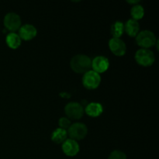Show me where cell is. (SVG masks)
Returning <instances> with one entry per match:
<instances>
[{
  "label": "cell",
  "instance_id": "6da1fadb",
  "mask_svg": "<svg viewBox=\"0 0 159 159\" xmlns=\"http://www.w3.org/2000/svg\"><path fill=\"white\" fill-rule=\"evenodd\" d=\"M70 66L75 72L85 74L92 68V60L85 54H76L71 59Z\"/></svg>",
  "mask_w": 159,
  "mask_h": 159
},
{
  "label": "cell",
  "instance_id": "7a4b0ae2",
  "mask_svg": "<svg viewBox=\"0 0 159 159\" xmlns=\"http://www.w3.org/2000/svg\"><path fill=\"white\" fill-rule=\"evenodd\" d=\"M157 41L158 40L156 39L155 34L152 31L148 30L141 31L136 36V42L138 45L145 49L154 46Z\"/></svg>",
  "mask_w": 159,
  "mask_h": 159
},
{
  "label": "cell",
  "instance_id": "3957f363",
  "mask_svg": "<svg viewBox=\"0 0 159 159\" xmlns=\"http://www.w3.org/2000/svg\"><path fill=\"white\" fill-rule=\"evenodd\" d=\"M135 60L141 66H151L155 61V54L151 50L141 48L135 54Z\"/></svg>",
  "mask_w": 159,
  "mask_h": 159
},
{
  "label": "cell",
  "instance_id": "277c9868",
  "mask_svg": "<svg viewBox=\"0 0 159 159\" xmlns=\"http://www.w3.org/2000/svg\"><path fill=\"white\" fill-rule=\"evenodd\" d=\"M68 134L71 138V139L75 141H80L86 137L88 133V128L85 124L82 123H75L71 124L68 128Z\"/></svg>",
  "mask_w": 159,
  "mask_h": 159
},
{
  "label": "cell",
  "instance_id": "5b68a950",
  "mask_svg": "<svg viewBox=\"0 0 159 159\" xmlns=\"http://www.w3.org/2000/svg\"><path fill=\"white\" fill-rule=\"evenodd\" d=\"M101 82V77L99 73L93 70L85 72L82 77V84L88 89H95L98 88Z\"/></svg>",
  "mask_w": 159,
  "mask_h": 159
},
{
  "label": "cell",
  "instance_id": "8992f818",
  "mask_svg": "<svg viewBox=\"0 0 159 159\" xmlns=\"http://www.w3.org/2000/svg\"><path fill=\"white\" fill-rule=\"evenodd\" d=\"M83 107L81 103L75 102H71L67 104L65 107V113L67 118L71 120H79L84 114Z\"/></svg>",
  "mask_w": 159,
  "mask_h": 159
},
{
  "label": "cell",
  "instance_id": "52a82bcc",
  "mask_svg": "<svg viewBox=\"0 0 159 159\" xmlns=\"http://www.w3.org/2000/svg\"><path fill=\"white\" fill-rule=\"evenodd\" d=\"M4 26L11 32L19 30L21 26V19L18 14L15 12H9L4 17Z\"/></svg>",
  "mask_w": 159,
  "mask_h": 159
},
{
  "label": "cell",
  "instance_id": "ba28073f",
  "mask_svg": "<svg viewBox=\"0 0 159 159\" xmlns=\"http://www.w3.org/2000/svg\"><path fill=\"white\" fill-rule=\"evenodd\" d=\"M109 47L112 53L119 57L124 56L127 51V46L124 40H121L120 38L112 37L109 41Z\"/></svg>",
  "mask_w": 159,
  "mask_h": 159
},
{
  "label": "cell",
  "instance_id": "9c48e42d",
  "mask_svg": "<svg viewBox=\"0 0 159 159\" xmlns=\"http://www.w3.org/2000/svg\"><path fill=\"white\" fill-rule=\"evenodd\" d=\"M110 66L108 58L104 56H97L92 61V68L97 73L105 72Z\"/></svg>",
  "mask_w": 159,
  "mask_h": 159
},
{
  "label": "cell",
  "instance_id": "30bf717a",
  "mask_svg": "<svg viewBox=\"0 0 159 159\" xmlns=\"http://www.w3.org/2000/svg\"><path fill=\"white\" fill-rule=\"evenodd\" d=\"M37 28L31 24H25L19 29V37L21 40H30L37 36Z\"/></svg>",
  "mask_w": 159,
  "mask_h": 159
},
{
  "label": "cell",
  "instance_id": "8fae6325",
  "mask_svg": "<svg viewBox=\"0 0 159 159\" xmlns=\"http://www.w3.org/2000/svg\"><path fill=\"white\" fill-rule=\"evenodd\" d=\"M62 150L66 155L70 157L75 156L79 152V144L75 140L66 139L62 143Z\"/></svg>",
  "mask_w": 159,
  "mask_h": 159
},
{
  "label": "cell",
  "instance_id": "7c38bea8",
  "mask_svg": "<svg viewBox=\"0 0 159 159\" xmlns=\"http://www.w3.org/2000/svg\"><path fill=\"white\" fill-rule=\"evenodd\" d=\"M140 30L139 23L137 20L130 19L124 24V31H126L130 37H136Z\"/></svg>",
  "mask_w": 159,
  "mask_h": 159
},
{
  "label": "cell",
  "instance_id": "4fadbf2b",
  "mask_svg": "<svg viewBox=\"0 0 159 159\" xmlns=\"http://www.w3.org/2000/svg\"><path fill=\"white\" fill-rule=\"evenodd\" d=\"M84 110L89 116L96 117L102 114L103 112V108H102V106L99 102H91V103L87 104Z\"/></svg>",
  "mask_w": 159,
  "mask_h": 159
},
{
  "label": "cell",
  "instance_id": "5bb4252c",
  "mask_svg": "<svg viewBox=\"0 0 159 159\" xmlns=\"http://www.w3.org/2000/svg\"><path fill=\"white\" fill-rule=\"evenodd\" d=\"M6 43L12 49H16L21 44V39L17 34L11 32L6 36Z\"/></svg>",
  "mask_w": 159,
  "mask_h": 159
},
{
  "label": "cell",
  "instance_id": "9a60e30c",
  "mask_svg": "<svg viewBox=\"0 0 159 159\" xmlns=\"http://www.w3.org/2000/svg\"><path fill=\"white\" fill-rule=\"evenodd\" d=\"M67 137H68L67 130L59 127L53 131L51 134V140L56 144H61L67 139Z\"/></svg>",
  "mask_w": 159,
  "mask_h": 159
},
{
  "label": "cell",
  "instance_id": "2e32d148",
  "mask_svg": "<svg viewBox=\"0 0 159 159\" xmlns=\"http://www.w3.org/2000/svg\"><path fill=\"white\" fill-rule=\"evenodd\" d=\"M111 34L115 38H120L124 31V24L120 21H116L112 24L110 27Z\"/></svg>",
  "mask_w": 159,
  "mask_h": 159
},
{
  "label": "cell",
  "instance_id": "e0dca14e",
  "mask_svg": "<svg viewBox=\"0 0 159 159\" xmlns=\"http://www.w3.org/2000/svg\"><path fill=\"white\" fill-rule=\"evenodd\" d=\"M130 14H131L132 19L138 21V20H141L144 16V9L141 5H134L132 6L131 9H130Z\"/></svg>",
  "mask_w": 159,
  "mask_h": 159
},
{
  "label": "cell",
  "instance_id": "ac0fdd59",
  "mask_svg": "<svg viewBox=\"0 0 159 159\" xmlns=\"http://www.w3.org/2000/svg\"><path fill=\"white\" fill-rule=\"evenodd\" d=\"M108 159H127V156L121 151L115 150L113 152H111Z\"/></svg>",
  "mask_w": 159,
  "mask_h": 159
},
{
  "label": "cell",
  "instance_id": "d6986e66",
  "mask_svg": "<svg viewBox=\"0 0 159 159\" xmlns=\"http://www.w3.org/2000/svg\"><path fill=\"white\" fill-rule=\"evenodd\" d=\"M58 125L60 127V128L64 129V130H66V129H68L70 127L71 124V121L67 117H61L58 120Z\"/></svg>",
  "mask_w": 159,
  "mask_h": 159
},
{
  "label": "cell",
  "instance_id": "ffe728a7",
  "mask_svg": "<svg viewBox=\"0 0 159 159\" xmlns=\"http://www.w3.org/2000/svg\"><path fill=\"white\" fill-rule=\"evenodd\" d=\"M127 2H129V3H138L139 2V1H127Z\"/></svg>",
  "mask_w": 159,
  "mask_h": 159
}]
</instances>
